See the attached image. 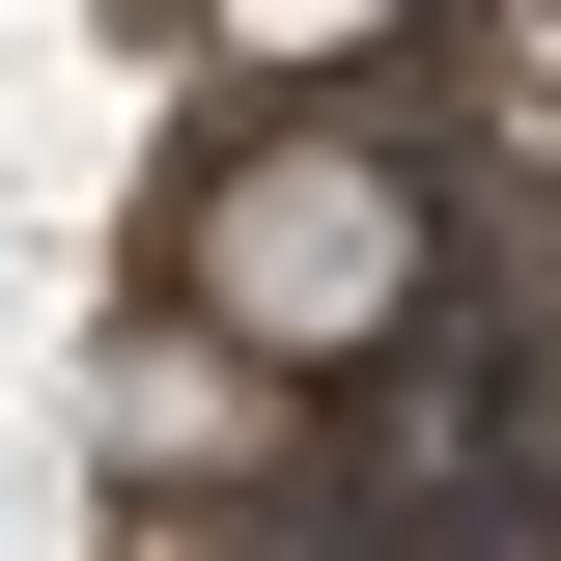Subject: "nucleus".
Returning <instances> with one entry per match:
<instances>
[{
	"mask_svg": "<svg viewBox=\"0 0 561 561\" xmlns=\"http://www.w3.org/2000/svg\"><path fill=\"white\" fill-rule=\"evenodd\" d=\"M421 309V169L393 140H253L197 197V337L225 365H365Z\"/></svg>",
	"mask_w": 561,
	"mask_h": 561,
	"instance_id": "obj_1",
	"label": "nucleus"
},
{
	"mask_svg": "<svg viewBox=\"0 0 561 561\" xmlns=\"http://www.w3.org/2000/svg\"><path fill=\"white\" fill-rule=\"evenodd\" d=\"M365 28H393V0H225V57H280V84H309V57H365Z\"/></svg>",
	"mask_w": 561,
	"mask_h": 561,
	"instance_id": "obj_2",
	"label": "nucleus"
}]
</instances>
